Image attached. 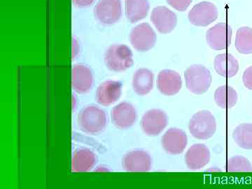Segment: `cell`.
I'll return each mask as SVG.
<instances>
[{
    "instance_id": "obj_24",
    "label": "cell",
    "mask_w": 252,
    "mask_h": 189,
    "mask_svg": "<svg viewBox=\"0 0 252 189\" xmlns=\"http://www.w3.org/2000/svg\"><path fill=\"white\" fill-rule=\"evenodd\" d=\"M235 46L242 54H252V29L250 27L239 28L235 36Z\"/></svg>"
},
{
    "instance_id": "obj_27",
    "label": "cell",
    "mask_w": 252,
    "mask_h": 189,
    "mask_svg": "<svg viewBox=\"0 0 252 189\" xmlns=\"http://www.w3.org/2000/svg\"><path fill=\"white\" fill-rule=\"evenodd\" d=\"M244 85L249 90L252 91V66L247 68L243 76Z\"/></svg>"
},
{
    "instance_id": "obj_16",
    "label": "cell",
    "mask_w": 252,
    "mask_h": 189,
    "mask_svg": "<svg viewBox=\"0 0 252 189\" xmlns=\"http://www.w3.org/2000/svg\"><path fill=\"white\" fill-rule=\"evenodd\" d=\"M210 151L203 144L192 145L185 154V162L189 169L200 170L209 163L210 160Z\"/></svg>"
},
{
    "instance_id": "obj_23",
    "label": "cell",
    "mask_w": 252,
    "mask_h": 189,
    "mask_svg": "<svg viewBox=\"0 0 252 189\" xmlns=\"http://www.w3.org/2000/svg\"><path fill=\"white\" fill-rule=\"evenodd\" d=\"M233 140L239 147L244 149H252V124H240L235 127Z\"/></svg>"
},
{
    "instance_id": "obj_25",
    "label": "cell",
    "mask_w": 252,
    "mask_h": 189,
    "mask_svg": "<svg viewBox=\"0 0 252 189\" xmlns=\"http://www.w3.org/2000/svg\"><path fill=\"white\" fill-rule=\"evenodd\" d=\"M228 172H252L251 162L243 156H235L228 159L225 165Z\"/></svg>"
},
{
    "instance_id": "obj_3",
    "label": "cell",
    "mask_w": 252,
    "mask_h": 189,
    "mask_svg": "<svg viewBox=\"0 0 252 189\" xmlns=\"http://www.w3.org/2000/svg\"><path fill=\"white\" fill-rule=\"evenodd\" d=\"M189 128L190 135L195 139L208 140L216 132V119L209 111H200L190 119Z\"/></svg>"
},
{
    "instance_id": "obj_5",
    "label": "cell",
    "mask_w": 252,
    "mask_h": 189,
    "mask_svg": "<svg viewBox=\"0 0 252 189\" xmlns=\"http://www.w3.org/2000/svg\"><path fill=\"white\" fill-rule=\"evenodd\" d=\"M129 39L131 45L136 51L146 52L155 45L157 36L150 25L143 23L132 28Z\"/></svg>"
},
{
    "instance_id": "obj_7",
    "label": "cell",
    "mask_w": 252,
    "mask_h": 189,
    "mask_svg": "<svg viewBox=\"0 0 252 189\" xmlns=\"http://www.w3.org/2000/svg\"><path fill=\"white\" fill-rule=\"evenodd\" d=\"M168 117L161 109H153L147 111L141 120V126L145 135L156 137L160 135L167 127Z\"/></svg>"
},
{
    "instance_id": "obj_12",
    "label": "cell",
    "mask_w": 252,
    "mask_h": 189,
    "mask_svg": "<svg viewBox=\"0 0 252 189\" xmlns=\"http://www.w3.org/2000/svg\"><path fill=\"white\" fill-rule=\"evenodd\" d=\"M161 144L166 153L179 155L185 150L188 144V137L185 131L172 127L162 136Z\"/></svg>"
},
{
    "instance_id": "obj_11",
    "label": "cell",
    "mask_w": 252,
    "mask_h": 189,
    "mask_svg": "<svg viewBox=\"0 0 252 189\" xmlns=\"http://www.w3.org/2000/svg\"><path fill=\"white\" fill-rule=\"evenodd\" d=\"M136 109L132 104L122 102L118 104L111 112L113 124L121 130H126L132 127L137 120Z\"/></svg>"
},
{
    "instance_id": "obj_14",
    "label": "cell",
    "mask_w": 252,
    "mask_h": 189,
    "mask_svg": "<svg viewBox=\"0 0 252 189\" xmlns=\"http://www.w3.org/2000/svg\"><path fill=\"white\" fill-rule=\"evenodd\" d=\"M122 94V84L120 81L108 80L99 84L96 91L97 103L108 107L117 102Z\"/></svg>"
},
{
    "instance_id": "obj_19",
    "label": "cell",
    "mask_w": 252,
    "mask_h": 189,
    "mask_svg": "<svg viewBox=\"0 0 252 189\" xmlns=\"http://www.w3.org/2000/svg\"><path fill=\"white\" fill-rule=\"evenodd\" d=\"M154 73L147 68L137 69L132 77V89L138 95H147L154 88Z\"/></svg>"
},
{
    "instance_id": "obj_13",
    "label": "cell",
    "mask_w": 252,
    "mask_h": 189,
    "mask_svg": "<svg viewBox=\"0 0 252 189\" xmlns=\"http://www.w3.org/2000/svg\"><path fill=\"white\" fill-rule=\"evenodd\" d=\"M151 21L161 34H169L175 30L177 23V15L165 6L154 8L151 14Z\"/></svg>"
},
{
    "instance_id": "obj_1",
    "label": "cell",
    "mask_w": 252,
    "mask_h": 189,
    "mask_svg": "<svg viewBox=\"0 0 252 189\" xmlns=\"http://www.w3.org/2000/svg\"><path fill=\"white\" fill-rule=\"evenodd\" d=\"M77 124L83 132L95 135L102 132L107 126V114L97 106H86L78 114Z\"/></svg>"
},
{
    "instance_id": "obj_28",
    "label": "cell",
    "mask_w": 252,
    "mask_h": 189,
    "mask_svg": "<svg viewBox=\"0 0 252 189\" xmlns=\"http://www.w3.org/2000/svg\"><path fill=\"white\" fill-rule=\"evenodd\" d=\"M94 1V0H72L73 4L78 7H87Z\"/></svg>"
},
{
    "instance_id": "obj_10",
    "label": "cell",
    "mask_w": 252,
    "mask_h": 189,
    "mask_svg": "<svg viewBox=\"0 0 252 189\" xmlns=\"http://www.w3.org/2000/svg\"><path fill=\"white\" fill-rule=\"evenodd\" d=\"M150 154L141 149L127 152L123 158L124 170L128 172H147L152 169Z\"/></svg>"
},
{
    "instance_id": "obj_17",
    "label": "cell",
    "mask_w": 252,
    "mask_h": 189,
    "mask_svg": "<svg viewBox=\"0 0 252 189\" xmlns=\"http://www.w3.org/2000/svg\"><path fill=\"white\" fill-rule=\"evenodd\" d=\"M94 84V75L90 68L84 64H76L72 69V87L79 94L91 91Z\"/></svg>"
},
{
    "instance_id": "obj_26",
    "label": "cell",
    "mask_w": 252,
    "mask_h": 189,
    "mask_svg": "<svg viewBox=\"0 0 252 189\" xmlns=\"http://www.w3.org/2000/svg\"><path fill=\"white\" fill-rule=\"evenodd\" d=\"M167 4L179 11H185L188 9L193 0H166Z\"/></svg>"
},
{
    "instance_id": "obj_6",
    "label": "cell",
    "mask_w": 252,
    "mask_h": 189,
    "mask_svg": "<svg viewBox=\"0 0 252 189\" xmlns=\"http://www.w3.org/2000/svg\"><path fill=\"white\" fill-rule=\"evenodd\" d=\"M94 16L101 24L111 26L122 17L121 0H99L94 10Z\"/></svg>"
},
{
    "instance_id": "obj_9",
    "label": "cell",
    "mask_w": 252,
    "mask_h": 189,
    "mask_svg": "<svg viewBox=\"0 0 252 189\" xmlns=\"http://www.w3.org/2000/svg\"><path fill=\"white\" fill-rule=\"evenodd\" d=\"M189 20L191 24L205 27L215 22L218 18V10L213 3L202 1L195 4L189 11Z\"/></svg>"
},
{
    "instance_id": "obj_2",
    "label": "cell",
    "mask_w": 252,
    "mask_h": 189,
    "mask_svg": "<svg viewBox=\"0 0 252 189\" xmlns=\"http://www.w3.org/2000/svg\"><path fill=\"white\" fill-rule=\"evenodd\" d=\"M104 63L109 70L122 72L134 64L132 51L125 44H114L106 50Z\"/></svg>"
},
{
    "instance_id": "obj_20",
    "label": "cell",
    "mask_w": 252,
    "mask_h": 189,
    "mask_svg": "<svg viewBox=\"0 0 252 189\" xmlns=\"http://www.w3.org/2000/svg\"><path fill=\"white\" fill-rule=\"evenodd\" d=\"M215 71L221 77L231 78L238 74L239 63L238 60L230 54L218 55L214 62Z\"/></svg>"
},
{
    "instance_id": "obj_15",
    "label": "cell",
    "mask_w": 252,
    "mask_h": 189,
    "mask_svg": "<svg viewBox=\"0 0 252 189\" xmlns=\"http://www.w3.org/2000/svg\"><path fill=\"white\" fill-rule=\"evenodd\" d=\"M157 84L158 89L164 95H175L182 89V77L175 71L164 69L159 72Z\"/></svg>"
},
{
    "instance_id": "obj_22",
    "label": "cell",
    "mask_w": 252,
    "mask_h": 189,
    "mask_svg": "<svg viewBox=\"0 0 252 189\" xmlns=\"http://www.w3.org/2000/svg\"><path fill=\"white\" fill-rule=\"evenodd\" d=\"M238 94L230 86H220L215 93V102L222 109H230L238 102Z\"/></svg>"
},
{
    "instance_id": "obj_18",
    "label": "cell",
    "mask_w": 252,
    "mask_h": 189,
    "mask_svg": "<svg viewBox=\"0 0 252 189\" xmlns=\"http://www.w3.org/2000/svg\"><path fill=\"white\" fill-rule=\"evenodd\" d=\"M97 161V156L90 149H77L72 155V171L73 172H89L94 168Z\"/></svg>"
},
{
    "instance_id": "obj_21",
    "label": "cell",
    "mask_w": 252,
    "mask_h": 189,
    "mask_svg": "<svg viewBox=\"0 0 252 189\" xmlns=\"http://www.w3.org/2000/svg\"><path fill=\"white\" fill-rule=\"evenodd\" d=\"M126 15L131 23H136L146 18L149 11L148 0H126Z\"/></svg>"
},
{
    "instance_id": "obj_8",
    "label": "cell",
    "mask_w": 252,
    "mask_h": 189,
    "mask_svg": "<svg viewBox=\"0 0 252 189\" xmlns=\"http://www.w3.org/2000/svg\"><path fill=\"white\" fill-rule=\"evenodd\" d=\"M233 31L229 25L220 23L210 28L206 34L207 44L215 51L228 49L231 44Z\"/></svg>"
},
{
    "instance_id": "obj_4",
    "label": "cell",
    "mask_w": 252,
    "mask_h": 189,
    "mask_svg": "<svg viewBox=\"0 0 252 189\" xmlns=\"http://www.w3.org/2000/svg\"><path fill=\"white\" fill-rule=\"evenodd\" d=\"M186 86L190 92L202 94L208 91L212 84L210 71L201 64H193L185 71Z\"/></svg>"
}]
</instances>
